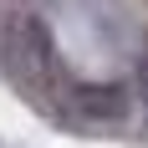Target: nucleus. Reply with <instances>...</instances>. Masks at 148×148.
Instances as JSON below:
<instances>
[{
	"label": "nucleus",
	"instance_id": "obj_1",
	"mask_svg": "<svg viewBox=\"0 0 148 148\" xmlns=\"http://www.w3.org/2000/svg\"><path fill=\"white\" fill-rule=\"evenodd\" d=\"M66 107L87 128H123L133 118V92L123 82H82V87H72V102Z\"/></svg>",
	"mask_w": 148,
	"mask_h": 148
},
{
	"label": "nucleus",
	"instance_id": "obj_2",
	"mask_svg": "<svg viewBox=\"0 0 148 148\" xmlns=\"http://www.w3.org/2000/svg\"><path fill=\"white\" fill-rule=\"evenodd\" d=\"M10 72L21 77V82H41L46 72H51V61H56V51H51V31L36 21V15H26V21H15V31H10Z\"/></svg>",
	"mask_w": 148,
	"mask_h": 148
}]
</instances>
